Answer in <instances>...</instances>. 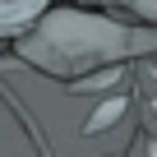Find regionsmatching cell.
I'll list each match as a JSON object with an SVG mask.
<instances>
[{
    "instance_id": "1",
    "label": "cell",
    "mask_w": 157,
    "mask_h": 157,
    "mask_svg": "<svg viewBox=\"0 0 157 157\" xmlns=\"http://www.w3.org/2000/svg\"><path fill=\"white\" fill-rule=\"evenodd\" d=\"M19 51L42 65L46 74H74L88 60H116L129 51H157V28L148 33H125L120 23L88 14V10H69V14H51L42 23L37 37H23Z\"/></svg>"
},
{
    "instance_id": "5",
    "label": "cell",
    "mask_w": 157,
    "mask_h": 157,
    "mask_svg": "<svg viewBox=\"0 0 157 157\" xmlns=\"http://www.w3.org/2000/svg\"><path fill=\"white\" fill-rule=\"evenodd\" d=\"M152 116H157V97H152Z\"/></svg>"
},
{
    "instance_id": "6",
    "label": "cell",
    "mask_w": 157,
    "mask_h": 157,
    "mask_svg": "<svg viewBox=\"0 0 157 157\" xmlns=\"http://www.w3.org/2000/svg\"><path fill=\"white\" fill-rule=\"evenodd\" d=\"M83 5H97V0H83Z\"/></svg>"
},
{
    "instance_id": "2",
    "label": "cell",
    "mask_w": 157,
    "mask_h": 157,
    "mask_svg": "<svg viewBox=\"0 0 157 157\" xmlns=\"http://www.w3.org/2000/svg\"><path fill=\"white\" fill-rule=\"evenodd\" d=\"M125 111H129V97H106V102H102V106L83 120V134H102V129H111Z\"/></svg>"
},
{
    "instance_id": "4",
    "label": "cell",
    "mask_w": 157,
    "mask_h": 157,
    "mask_svg": "<svg viewBox=\"0 0 157 157\" xmlns=\"http://www.w3.org/2000/svg\"><path fill=\"white\" fill-rule=\"evenodd\" d=\"M143 148H148V157H157V139H143Z\"/></svg>"
},
{
    "instance_id": "3",
    "label": "cell",
    "mask_w": 157,
    "mask_h": 157,
    "mask_svg": "<svg viewBox=\"0 0 157 157\" xmlns=\"http://www.w3.org/2000/svg\"><path fill=\"white\" fill-rule=\"evenodd\" d=\"M116 83H120V65H102V69H93V74H83V78H74L69 93H106V88H116Z\"/></svg>"
},
{
    "instance_id": "7",
    "label": "cell",
    "mask_w": 157,
    "mask_h": 157,
    "mask_svg": "<svg viewBox=\"0 0 157 157\" xmlns=\"http://www.w3.org/2000/svg\"><path fill=\"white\" fill-rule=\"evenodd\" d=\"M111 157H120V152H111Z\"/></svg>"
}]
</instances>
